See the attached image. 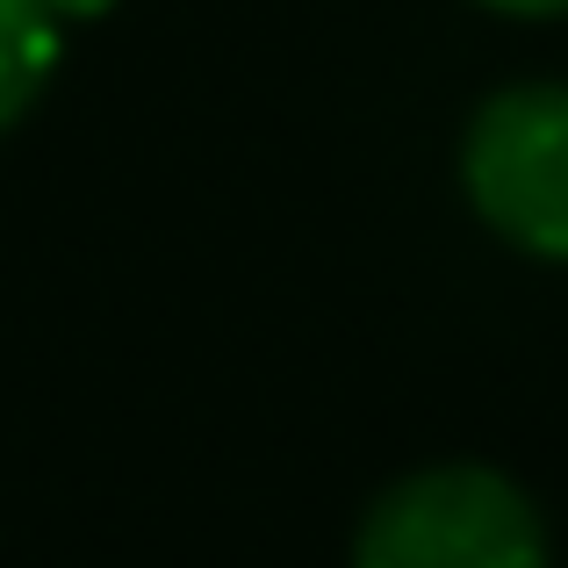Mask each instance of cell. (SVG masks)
<instances>
[{
  "instance_id": "6da1fadb",
  "label": "cell",
  "mask_w": 568,
  "mask_h": 568,
  "mask_svg": "<svg viewBox=\"0 0 568 568\" xmlns=\"http://www.w3.org/2000/svg\"><path fill=\"white\" fill-rule=\"evenodd\" d=\"M353 568H547V526L504 475L425 468L367 511Z\"/></svg>"
},
{
  "instance_id": "7a4b0ae2",
  "label": "cell",
  "mask_w": 568,
  "mask_h": 568,
  "mask_svg": "<svg viewBox=\"0 0 568 568\" xmlns=\"http://www.w3.org/2000/svg\"><path fill=\"white\" fill-rule=\"evenodd\" d=\"M460 166L489 231L540 260H568V87L532 80L483 101Z\"/></svg>"
},
{
  "instance_id": "3957f363",
  "label": "cell",
  "mask_w": 568,
  "mask_h": 568,
  "mask_svg": "<svg viewBox=\"0 0 568 568\" xmlns=\"http://www.w3.org/2000/svg\"><path fill=\"white\" fill-rule=\"evenodd\" d=\"M58 65V14L43 0H0V130L43 94Z\"/></svg>"
},
{
  "instance_id": "277c9868",
  "label": "cell",
  "mask_w": 568,
  "mask_h": 568,
  "mask_svg": "<svg viewBox=\"0 0 568 568\" xmlns=\"http://www.w3.org/2000/svg\"><path fill=\"white\" fill-rule=\"evenodd\" d=\"M497 14H568V0H483Z\"/></svg>"
},
{
  "instance_id": "5b68a950",
  "label": "cell",
  "mask_w": 568,
  "mask_h": 568,
  "mask_svg": "<svg viewBox=\"0 0 568 568\" xmlns=\"http://www.w3.org/2000/svg\"><path fill=\"white\" fill-rule=\"evenodd\" d=\"M43 8H51L58 22H87V14H101L109 0H43Z\"/></svg>"
}]
</instances>
